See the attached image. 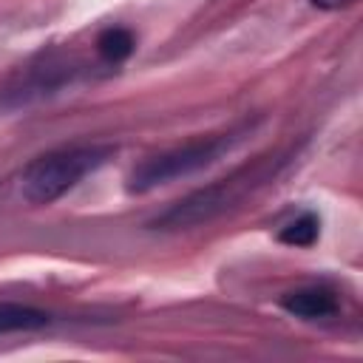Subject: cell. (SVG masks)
Returning <instances> with one entry per match:
<instances>
[{"label": "cell", "instance_id": "cell-6", "mask_svg": "<svg viewBox=\"0 0 363 363\" xmlns=\"http://www.w3.org/2000/svg\"><path fill=\"white\" fill-rule=\"evenodd\" d=\"M51 323V315L28 306V303H17V301H0V335L9 332H34Z\"/></svg>", "mask_w": 363, "mask_h": 363}, {"label": "cell", "instance_id": "cell-5", "mask_svg": "<svg viewBox=\"0 0 363 363\" xmlns=\"http://www.w3.org/2000/svg\"><path fill=\"white\" fill-rule=\"evenodd\" d=\"M281 309L301 318V320H323V318H332L337 315L340 309V301H337V292L323 286V284H312V286H301V289H292L286 295H281Z\"/></svg>", "mask_w": 363, "mask_h": 363}, {"label": "cell", "instance_id": "cell-2", "mask_svg": "<svg viewBox=\"0 0 363 363\" xmlns=\"http://www.w3.org/2000/svg\"><path fill=\"white\" fill-rule=\"evenodd\" d=\"M113 156L111 145H71L31 159L20 173V196L28 204H51L74 190L88 173L99 170Z\"/></svg>", "mask_w": 363, "mask_h": 363}, {"label": "cell", "instance_id": "cell-3", "mask_svg": "<svg viewBox=\"0 0 363 363\" xmlns=\"http://www.w3.org/2000/svg\"><path fill=\"white\" fill-rule=\"evenodd\" d=\"M250 130V125H241V128H233L227 133H216V136H201V139H190L184 145H176V147H167L162 153H153L147 159H142L130 176H128V190L130 193H147L159 184H170L176 179H184V176H193L210 164H216L224 153H230L241 139L244 133Z\"/></svg>", "mask_w": 363, "mask_h": 363}, {"label": "cell", "instance_id": "cell-9", "mask_svg": "<svg viewBox=\"0 0 363 363\" xmlns=\"http://www.w3.org/2000/svg\"><path fill=\"white\" fill-rule=\"evenodd\" d=\"M315 9H323V11H337V9H346L352 6L354 0H309Z\"/></svg>", "mask_w": 363, "mask_h": 363}, {"label": "cell", "instance_id": "cell-8", "mask_svg": "<svg viewBox=\"0 0 363 363\" xmlns=\"http://www.w3.org/2000/svg\"><path fill=\"white\" fill-rule=\"evenodd\" d=\"M320 238V216L315 210H303L301 216H295L289 224H284L278 230V241L281 244H289V247H312L315 241Z\"/></svg>", "mask_w": 363, "mask_h": 363}, {"label": "cell", "instance_id": "cell-1", "mask_svg": "<svg viewBox=\"0 0 363 363\" xmlns=\"http://www.w3.org/2000/svg\"><path fill=\"white\" fill-rule=\"evenodd\" d=\"M289 162V153H267L252 159L250 164L233 170L227 179H218L207 187H199L193 193H187L184 199L173 201L167 210H162L150 227L153 230H190V227H201L210 224L213 218L230 213L233 207H238L250 193H255L258 187H264L267 182L275 179V173Z\"/></svg>", "mask_w": 363, "mask_h": 363}, {"label": "cell", "instance_id": "cell-7", "mask_svg": "<svg viewBox=\"0 0 363 363\" xmlns=\"http://www.w3.org/2000/svg\"><path fill=\"white\" fill-rule=\"evenodd\" d=\"M96 54L102 57V62H108V65H119V62H125L130 54H133V48H136V37H133V31L130 28H125V26H108V28H102L99 34H96Z\"/></svg>", "mask_w": 363, "mask_h": 363}, {"label": "cell", "instance_id": "cell-4", "mask_svg": "<svg viewBox=\"0 0 363 363\" xmlns=\"http://www.w3.org/2000/svg\"><path fill=\"white\" fill-rule=\"evenodd\" d=\"M77 74L74 62L60 57V54H43L40 62L28 65L23 74H20V82L11 85L9 91L17 96V102H28L34 96H45V94H54L57 88H62L65 82H71Z\"/></svg>", "mask_w": 363, "mask_h": 363}]
</instances>
